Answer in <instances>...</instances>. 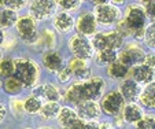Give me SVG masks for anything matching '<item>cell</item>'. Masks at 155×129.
<instances>
[{"label":"cell","instance_id":"1","mask_svg":"<svg viewBox=\"0 0 155 129\" xmlns=\"http://www.w3.org/2000/svg\"><path fill=\"white\" fill-rule=\"evenodd\" d=\"M40 77L37 63L29 58H18L14 61V78L25 87H36Z\"/></svg>","mask_w":155,"mask_h":129},{"label":"cell","instance_id":"2","mask_svg":"<svg viewBox=\"0 0 155 129\" xmlns=\"http://www.w3.org/2000/svg\"><path fill=\"white\" fill-rule=\"evenodd\" d=\"M147 19L148 18H147L143 7L137 6V4H130L126 8L125 18L122 21L130 30V36H133L135 38H143L144 29L147 26Z\"/></svg>","mask_w":155,"mask_h":129},{"label":"cell","instance_id":"3","mask_svg":"<svg viewBox=\"0 0 155 129\" xmlns=\"http://www.w3.org/2000/svg\"><path fill=\"white\" fill-rule=\"evenodd\" d=\"M17 32L19 37L22 38L24 43L26 44H36L37 43V22L33 19L30 15H24V17H18L17 22Z\"/></svg>","mask_w":155,"mask_h":129},{"label":"cell","instance_id":"4","mask_svg":"<svg viewBox=\"0 0 155 129\" xmlns=\"http://www.w3.org/2000/svg\"><path fill=\"white\" fill-rule=\"evenodd\" d=\"M69 47H70V51L74 55V58L77 59L87 61L94 56V48L91 45V40H88L87 37L81 35L71 36L70 41H69Z\"/></svg>","mask_w":155,"mask_h":129},{"label":"cell","instance_id":"5","mask_svg":"<svg viewBox=\"0 0 155 129\" xmlns=\"http://www.w3.org/2000/svg\"><path fill=\"white\" fill-rule=\"evenodd\" d=\"M95 19L102 25H111L120 21L121 11L111 3H96L95 7Z\"/></svg>","mask_w":155,"mask_h":129},{"label":"cell","instance_id":"6","mask_svg":"<svg viewBox=\"0 0 155 129\" xmlns=\"http://www.w3.org/2000/svg\"><path fill=\"white\" fill-rule=\"evenodd\" d=\"M100 106H102L103 111L107 115L117 117L122 111L124 106H125V100H124V98L121 96V94L118 91H111V92H108L107 95H104Z\"/></svg>","mask_w":155,"mask_h":129},{"label":"cell","instance_id":"7","mask_svg":"<svg viewBox=\"0 0 155 129\" xmlns=\"http://www.w3.org/2000/svg\"><path fill=\"white\" fill-rule=\"evenodd\" d=\"M120 62L124 63L126 68H133L136 64H141L144 63V59H146V54L141 50L139 45L136 44H129L128 47L124 51H121V54L118 55Z\"/></svg>","mask_w":155,"mask_h":129},{"label":"cell","instance_id":"8","mask_svg":"<svg viewBox=\"0 0 155 129\" xmlns=\"http://www.w3.org/2000/svg\"><path fill=\"white\" fill-rule=\"evenodd\" d=\"M82 95H84V102L85 100H96L103 95L106 88V82L100 77H92L88 81L81 82Z\"/></svg>","mask_w":155,"mask_h":129},{"label":"cell","instance_id":"9","mask_svg":"<svg viewBox=\"0 0 155 129\" xmlns=\"http://www.w3.org/2000/svg\"><path fill=\"white\" fill-rule=\"evenodd\" d=\"M56 2H50V0H38V2H32L30 3V17L33 19H47L51 15H54L56 10Z\"/></svg>","mask_w":155,"mask_h":129},{"label":"cell","instance_id":"10","mask_svg":"<svg viewBox=\"0 0 155 129\" xmlns=\"http://www.w3.org/2000/svg\"><path fill=\"white\" fill-rule=\"evenodd\" d=\"M77 117L78 120L87 121H95L100 114V106L96 100H85L77 104Z\"/></svg>","mask_w":155,"mask_h":129},{"label":"cell","instance_id":"11","mask_svg":"<svg viewBox=\"0 0 155 129\" xmlns=\"http://www.w3.org/2000/svg\"><path fill=\"white\" fill-rule=\"evenodd\" d=\"M96 28H97V22L92 12L85 11L82 14H80V17L77 18L76 29L78 32V35L84 36V37L91 36L96 32Z\"/></svg>","mask_w":155,"mask_h":129},{"label":"cell","instance_id":"12","mask_svg":"<svg viewBox=\"0 0 155 129\" xmlns=\"http://www.w3.org/2000/svg\"><path fill=\"white\" fill-rule=\"evenodd\" d=\"M128 73H130V80H133L135 82H137L139 85L144 84L148 85L154 81V69L148 68L147 64L141 63V64H136L133 68L129 69Z\"/></svg>","mask_w":155,"mask_h":129},{"label":"cell","instance_id":"13","mask_svg":"<svg viewBox=\"0 0 155 129\" xmlns=\"http://www.w3.org/2000/svg\"><path fill=\"white\" fill-rule=\"evenodd\" d=\"M118 92L124 98V100H126L129 103H135V100L139 99L141 88H140V85L137 82H135L133 80L126 78L120 84V91Z\"/></svg>","mask_w":155,"mask_h":129},{"label":"cell","instance_id":"14","mask_svg":"<svg viewBox=\"0 0 155 129\" xmlns=\"http://www.w3.org/2000/svg\"><path fill=\"white\" fill-rule=\"evenodd\" d=\"M33 95L37 98H40L41 100L45 99L47 102H56L61 99V92L56 88L54 84H41V85H36L33 89Z\"/></svg>","mask_w":155,"mask_h":129},{"label":"cell","instance_id":"15","mask_svg":"<svg viewBox=\"0 0 155 129\" xmlns=\"http://www.w3.org/2000/svg\"><path fill=\"white\" fill-rule=\"evenodd\" d=\"M43 64L50 73H58L63 68V58L59 52L50 50L43 55Z\"/></svg>","mask_w":155,"mask_h":129},{"label":"cell","instance_id":"16","mask_svg":"<svg viewBox=\"0 0 155 129\" xmlns=\"http://www.w3.org/2000/svg\"><path fill=\"white\" fill-rule=\"evenodd\" d=\"M121 113H122V115H121L122 120L130 124H135L137 121H140L144 115L143 109L139 104H136V103H128V104H125Z\"/></svg>","mask_w":155,"mask_h":129},{"label":"cell","instance_id":"17","mask_svg":"<svg viewBox=\"0 0 155 129\" xmlns=\"http://www.w3.org/2000/svg\"><path fill=\"white\" fill-rule=\"evenodd\" d=\"M54 26L61 33H69L74 28V19L69 12H59L54 17Z\"/></svg>","mask_w":155,"mask_h":129},{"label":"cell","instance_id":"18","mask_svg":"<svg viewBox=\"0 0 155 129\" xmlns=\"http://www.w3.org/2000/svg\"><path fill=\"white\" fill-rule=\"evenodd\" d=\"M58 121H59V124L63 126V129H68L78 121V117H77L76 110H73L71 107H68V106H66V107L59 110Z\"/></svg>","mask_w":155,"mask_h":129},{"label":"cell","instance_id":"19","mask_svg":"<svg viewBox=\"0 0 155 129\" xmlns=\"http://www.w3.org/2000/svg\"><path fill=\"white\" fill-rule=\"evenodd\" d=\"M64 99L68 100L71 104H80L81 102H84V95H82V88H81V82H76L71 84L68 88L66 94H64Z\"/></svg>","mask_w":155,"mask_h":129},{"label":"cell","instance_id":"20","mask_svg":"<svg viewBox=\"0 0 155 129\" xmlns=\"http://www.w3.org/2000/svg\"><path fill=\"white\" fill-rule=\"evenodd\" d=\"M139 100L143 106H146L147 109H154L155 106V88L154 84H148L146 85V88L140 92L139 95Z\"/></svg>","mask_w":155,"mask_h":129},{"label":"cell","instance_id":"21","mask_svg":"<svg viewBox=\"0 0 155 129\" xmlns=\"http://www.w3.org/2000/svg\"><path fill=\"white\" fill-rule=\"evenodd\" d=\"M59 110H61L59 103H56V102H47L45 104L41 106V109H40V111H38V114H40V117L44 118V120H52V118L58 117Z\"/></svg>","mask_w":155,"mask_h":129},{"label":"cell","instance_id":"22","mask_svg":"<svg viewBox=\"0 0 155 129\" xmlns=\"http://www.w3.org/2000/svg\"><path fill=\"white\" fill-rule=\"evenodd\" d=\"M18 19L17 11H12L10 8H2L0 10V29L3 28H11L15 25Z\"/></svg>","mask_w":155,"mask_h":129},{"label":"cell","instance_id":"23","mask_svg":"<svg viewBox=\"0 0 155 129\" xmlns=\"http://www.w3.org/2000/svg\"><path fill=\"white\" fill-rule=\"evenodd\" d=\"M129 68H126L124 63H121L120 61L113 62L111 64H108L107 68V74L113 78H124V77L128 76Z\"/></svg>","mask_w":155,"mask_h":129},{"label":"cell","instance_id":"24","mask_svg":"<svg viewBox=\"0 0 155 129\" xmlns=\"http://www.w3.org/2000/svg\"><path fill=\"white\" fill-rule=\"evenodd\" d=\"M38 47L40 48H44V50H48L50 51L51 48L55 45V33L51 32V30H44L41 35H38L37 37V43Z\"/></svg>","mask_w":155,"mask_h":129},{"label":"cell","instance_id":"25","mask_svg":"<svg viewBox=\"0 0 155 129\" xmlns=\"http://www.w3.org/2000/svg\"><path fill=\"white\" fill-rule=\"evenodd\" d=\"M122 44H124V38L115 30H113L110 33H106V48L107 50L117 51L122 47Z\"/></svg>","mask_w":155,"mask_h":129},{"label":"cell","instance_id":"26","mask_svg":"<svg viewBox=\"0 0 155 129\" xmlns=\"http://www.w3.org/2000/svg\"><path fill=\"white\" fill-rule=\"evenodd\" d=\"M41 106H43V100L32 95L24 102V111H26L28 114H37L40 111Z\"/></svg>","mask_w":155,"mask_h":129},{"label":"cell","instance_id":"27","mask_svg":"<svg viewBox=\"0 0 155 129\" xmlns=\"http://www.w3.org/2000/svg\"><path fill=\"white\" fill-rule=\"evenodd\" d=\"M118 59V52L113 50H102L96 55V63L97 64H111Z\"/></svg>","mask_w":155,"mask_h":129},{"label":"cell","instance_id":"28","mask_svg":"<svg viewBox=\"0 0 155 129\" xmlns=\"http://www.w3.org/2000/svg\"><path fill=\"white\" fill-rule=\"evenodd\" d=\"M3 87H4V91L10 95H18L24 89V85L21 84L17 78H14V77L6 78V81L3 82Z\"/></svg>","mask_w":155,"mask_h":129},{"label":"cell","instance_id":"29","mask_svg":"<svg viewBox=\"0 0 155 129\" xmlns=\"http://www.w3.org/2000/svg\"><path fill=\"white\" fill-rule=\"evenodd\" d=\"M14 74V59L11 58H2L0 59V77H12Z\"/></svg>","mask_w":155,"mask_h":129},{"label":"cell","instance_id":"30","mask_svg":"<svg viewBox=\"0 0 155 129\" xmlns=\"http://www.w3.org/2000/svg\"><path fill=\"white\" fill-rule=\"evenodd\" d=\"M91 45L97 52L102 50H107L106 48V33H95L94 38L91 40Z\"/></svg>","mask_w":155,"mask_h":129},{"label":"cell","instance_id":"31","mask_svg":"<svg viewBox=\"0 0 155 129\" xmlns=\"http://www.w3.org/2000/svg\"><path fill=\"white\" fill-rule=\"evenodd\" d=\"M144 41L146 44L148 45L150 48H154V38H155V28H154V24H150L148 26L144 29Z\"/></svg>","mask_w":155,"mask_h":129},{"label":"cell","instance_id":"32","mask_svg":"<svg viewBox=\"0 0 155 129\" xmlns=\"http://www.w3.org/2000/svg\"><path fill=\"white\" fill-rule=\"evenodd\" d=\"M155 121L152 115H143L140 121L136 122V128L137 129H154Z\"/></svg>","mask_w":155,"mask_h":129},{"label":"cell","instance_id":"33","mask_svg":"<svg viewBox=\"0 0 155 129\" xmlns=\"http://www.w3.org/2000/svg\"><path fill=\"white\" fill-rule=\"evenodd\" d=\"M74 76H76V78L78 80V81H88V80L91 78V68L89 66H84L82 69H80V70H77V71H74Z\"/></svg>","mask_w":155,"mask_h":129},{"label":"cell","instance_id":"34","mask_svg":"<svg viewBox=\"0 0 155 129\" xmlns=\"http://www.w3.org/2000/svg\"><path fill=\"white\" fill-rule=\"evenodd\" d=\"M26 2L24 0H11V2H2V6H6V8H10L12 11H17L19 8H24Z\"/></svg>","mask_w":155,"mask_h":129},{"label":"cell","instance_id":"35","mask_svg":"<svg viewBox=\"0 0 155 129\" xmlns=\"http://www.w3.org/2000/svg\"><path fill=\"white\" fill-rule=\"evenodd\" d=\"M58 6H61L63 10H66V11H74V10H77L80 7V4H81V2H76V0H73V2H70V0H66V2H58Z\"/></svg>","mask_w":155,"mask_h":129},{"label":"cell","instance_id":"36","mask_svg":"<svg viewBox=\"0 0 155 129\" xmlns=\"http://www.w3.org/2000/svg\"><path fill=\"white\" fill-rule=\"evenodd\" d=\"M10 104H11V111L15 115L24 114V103H22V100L12 99V100H10Z\"/></svg>","mask_w":155,"mask_h":129},{"label":"cell","instance_id":"37","mask_svg":"<svg viewBox=\"0 0 155 129\" xmlns=\"http://www.w3.org/2000/svg\"><path fill=\"white\" fill-rule=\"evenodd\" d=\"M71 76H73V73H71V70L68 66H63V68L58 71V80L61 82H68L69 80L71 78Z\"/></svg>","mask_w":155,"mask_h":129},{"label":"cell","instance_id":"38","mask_svg":"<svg viewBox=\"0 0 155 129\" xmlns=\"http://www.w3.org/2000/svg\"><path fill=\"white\" fill-rule=\"evenodd\" d=\"M115 32H117L122 38L130 36V30H129V28L126 26V24L124 21H118L117 22V29H115Z\"/></svg>","mask_w":155,"mask_h":129},{"label":"cell","instance_id":"39","mask_svg":"<svg viewBox=\"0 0 155 129\" xmlns=\"http://www.w3.org/2000/svg\"><path fill=\"white\" fill-rule=\"evenodd\" d=\"M143 10H144V12H146L147 18L152 19V18H154V15H155V11H154V10H155V3H154V2H146V3H144Z\"/></svg>","mask_w":155,"mask_h":129},{"label":"cell","instance_id":"40","mask_svg":"<svg viewBox=\"0 0 155 129\" xmlns=\"http://www.w3.org/2000/svg\"><path fill=\"white\" fill-rule=\"evenodd\" d=\"M84 129H100V126L96 121H87L84 122Z\"/></svg>","mask_w":155,"mask_h":129},{"label":"cell","instance_id":"41","mask_svg":"<svg viewBox=\"0 0 155 129\" xmlns=\"http://www.w3.org/2000/svg\"><path fill=\"white\" fill-rule=\"evenodd\" d=\"M6 115H7V110H6V107H4V104L3 103H0V122L6 118Z\"/></svg>","mask_w":155,"mask_h":129},{"label":"cell","instance_id":"42","mask_svg":"<svg viewBox=\"0 0 155 129\" xmlns=\"http://www.w3.org/2000/svg\"><path fill=\"white\" fill-rule=\"evenodd\" d=\"M68 129H84V122H82L81 120H78L74 125H71L70 128H68Z\"/></svg>","mask_w":155,"mask_h":129},{"label":"cell","instance_id":"43","mask_svg":"<svg viewBox=\"0 0 155 129\" xmlns=\"http://www.w3.org/2000/svg\"><path fill=\"white\" fill-rule=\"evenodd\" d=\"M4 41H6V33L3 29H0V45H3Z\"/></svg>","mask_w":155,"mask_h":129},{"label":"cell","instance_id":"44","mask_svg":"<svg viewBox=\"0 0 155 129\" xmlns=\"http://www.w3.org/2000/svg\"><path fill=\"white\" fill-rule=\"evenodd\" d=\"M40 129H52V128H51V126H41Z\"/></svg>","mask_w":155,"mask_h":129},{"label":"cell","instance_id":"45","mask_svg":"<svg viewBox=\"0 0 155 129\" xmlns=\"http://www.w3.org/2000/svg\"><path fill=\"white\" fill-rule=\"evenodd\" d=\"M0 87H3V80H2V77H0Z\"/></svg>","mask_w":155,"mask_h":129},{"label":"cell","instance_id":"46","mask_svg":"<svg viewBox=\"0 0 155 129\" xmlns=\"http://www.w3.org/2000/svg\"><path fill=\"white\" fill-rule=\"evenodd\" d=\"M0 59H2V52H0Z\"/></svg>","mask_w":155,"mask_h":129},{"label":"cell","instance_id":"47","mask_svg":"<svg viewBox=\"0 0 155 129\" xmlns=\"http://www.w3.org/2000/svg\"><path fill=\"white\" fill-rule=\"evenodd\" d=\"M26 129H30V128H26Z\"/></svg>","mask_w":155,"mask_h":129}]
</instances>
